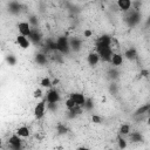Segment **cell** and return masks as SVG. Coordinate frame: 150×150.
Returning <instances> with one entry per match:
<instances>
[{
  "label": "cell",
  "mask_w": 150,
  "mask_h": 150,
  "mask_svg": "<svg viewBox=\"0 0 150 150\" xmlns=\"http://www.w3.org/2000/svg\"><path fill=\"white\" fill-rule=\"evenodd\" d=\"M119 133L121 135H129L130 134V125L129 124H122L120 127V131Z\"/></svg>",
  "instance_id": "24"
},
{
  "label": "cell",
  "mask_w": 150,
  "mask_h": 150,
  "mask_svg": "<svg viewBox=\"0 0 150 150\" xmlns=\"http://www.w3.org/2000/svg\"><path fill=\"white\" fill-rule=\"evenodd\" d=\"M109 90L115 94V93H116V83H110V86H109Z\"/></svg>",
  "instance_id": "35"
},
{
  "label": "cell",
  "mask_w": 150,
  "mask_h": 150,
  "mask_svg": "<svg viewBox=\"0 0 150 150\" xmlns=\"http://www.w3.org/2000/svg\"><path fill=\"white\" fill-rule=\"evenodd\" d=\"M56 131H58L59 135H66L68 133V128L66 124H62V123H59L56 125Z\"/></svg>",
  "instance_id": "22"
},
{
  "label": "cell",
  "mask_w": 150,
  "mask_h": 150,
  "mask_svg": "<svg viewBox=\"0 0 150 150\" xmlns=\"http://www.w3.org/2000/svg\"><path fill=\"white\" fill-rule=\"evenodd\" d=\"M117 6L121 11L123 12H128L130 10V7L133 6V3L130 1V0H119L117 1Z\"/></svg>",
  "instance_id": "13"
},
{
  "label": "cell",
  "mask_w": 150,
  "mask_h": 150,
  "mask_svg": "<svg viewBox=\"0 0 150 150\" xmlns=\"http://www.w3.org/2000/svg\"><path fill=\"white\" fill-rule=\"evenodd\" d=\"M40 85H41V87H44V88H52V86H53V83H52V81H50L49 78H44V79L41 80Z\"/></svg>",
  "instance_id": "25"
},
{
  "label": "cell",
  "mask_w": 150,
  "mask_h": 150,
  "mask_svg": "<svg viewBox=\"0 0 150 150\" xmlns=\"http://www.w3.org/2000/svg\"><path fill=\"white\" fill-rule=\"evenodd\" d=\"M8 7H10V12L13 13V14H18V13H20V11H21V5L19 3H16V1L10 3Z\"/></svg>",
  "instance_id": "20"
},
{
  "label": "cell",
  "mask_w": 150,
  "mask_h": 150,
  "mask_svg": "<svg viewBox=\"0 0 150 150\" xmlns=\"http://www.w3.org/2000/svg\"><path fill=\"white\" fill-rule=\"evenodd\" d=\"M6 61H7V63H8L10 66H15V63H16V59H15V56H14V55H12V54H10V55H7V56H6Z\"/></svg>",
  "instance_id": "27"
},
{
  "label": "cell",
  "mask_w": 150,
  "mask_h": 150,
  "mask_svg": "<svg viewBox=\"0 0 150 150\" xmlns=\"http://www.w3.org/2000/svg\"><path fill=\"white\" fill-rule=\"evenodd\" d=\"M46 99L41 100L39 103H38L34 108V116L36 120H41L45 116V111H46Z\"/></svg>",
  "instance_id": "4"
},
{
  "label": "cell",
  "mask_w": 150,
  "mask_h": 150,
  "mask_svg": "<svg viewBox=\"0 0 150 150\" xmlns=\"http://www.w3.org/2000/svg\"><path fill=\"white\" fill-rule=\"evenodd\" d=\"M78 150H89V149L86 147H80V148H78Z\"/></svg>",
  "instance_id": "39"
},
{
  "label": "cell",
  "mask_w": 150,
  "mask_h": 150,
  "mask_svg": "<svg viewBox=\"0 0 150 150\" xmlns=\"http://www.w3.org/2000/svg\"><path fill=\"white\" fill-rule=\"evenodd\" d=\"M147 123H148V125H149V127H150V116H149V117H148V120H147Z\"/></svg>",
  "instance_id": "40"
},
{
  "label": "cell",
  "mask_w": 150,
  "mask_h": 150,
  "mask_svg": "<svg viewBox=\"0 0 150 150\" xmlns=\"http://www.w3.org/2000/svg\"><path fill=\"white\" fill-rule=\"evenodd\" d=\"M60 81H59V79H55V80H53L52 81V83H53V86H56V85H58Z\"/></svg>",
  "instance_id": "38"
},
{
  "label": "cell",
  "mask_w": 150,
  "mask_h": 150,
  "mask_svg": "<svg viewBox=\"0 0 150 150\" xmlns=\"http://www.w3.org/2000/svg\"><path fill=\"white\" fill-rule=\"evenodd\" d=\"M110 63L114 65V66H121V65L123 63V56H122L121 54L114 53V54H112V58H111Z\"/></svg>",
  "instance_id": "18"
},
{
  "label": "cell",
  "mask_w": 150,
  "mask_h": 150,
  "mask_svg": "<svg viewBox=\"0 0 150 150\" xmlns=\"http://www.w3.org/2000/svg\"><path fill=\"white\" fill-rule=\"evenodd\" d=\"M111 44V38L108 34H103L102 36L99 38V40L96 42V46H106V47H110Z\"/></svg>",
  "instance_id": "11"
},
{
  "label": "cell",
  "mask_w": 150,
  "mask_h": 150,
  "mask_svg": "<svg viewBox=\"0 0 150 150\" xmlns=\"http://www.w3.org/2000/svg\"><path fill=\"white\" fill-rule=\"evenodd\" d=\"M100 60H101V58H100V55L96 52L89 53L88 56H87V61H88L89 66H91V67H95L100 62Z\"/></svg>",
  "instance_id": "9"
},
{
  "label": "cell",
  "mask_w": 150,
  "mask_h": 150,
  "mask_svg": "<svg viewBox=\"0 0 150 150\" xmlns=\"http://www.w3.org/2000/svg\"><path fill=\"white\" fill-rule=\"evenodd\" d=\"M96 53L100 55V58L103 61L110 62L111 58H112V50L110 47H106V46H96Z\"/></svg>",
  "instance_id": "2"
},
{
  "label": "cell",
  "mask_w": 150,
  "mask_h": 150,
  "mask_svg": "<svg viewBox=\"0 0 150 150\" xmlns=\"http://www.w3.org/2000/svg\"><path fill=\"white\" fill-rule=\"evenodd\" d=\"M150 109V103H148V104H144V106H142V107H140L135 112H134V116L136 117V116H141V115H143V114H147L148 112V110Z\"/></svg>",
  "instance_id": "21"
},
{
  "label": "cell",
  "mask_w": 150,
  "mask_h": 150,
  "mask_svg": "<svg viewBox=\"0 0 150 150\" xmlns=\"http://www.w3.org/2000/svg\"><path fill=\"white\" fill-rule=\"evenodd\" d=\"M69 46H70V50L79 52L81 49L82 41H81V39H79V38H72V39H69Z\"/></svg>",
  "instance_id": "10"
},
{
  "label": "cell",
  "mask_w": 150,
  "mask_h": 150,
  "mask_svg": "<svg viewBox=\"0 0 150 150\" xmlns=\"http://www.w3.org/2000/svg\"><path fill=\"white\" fill-rule=\"evenodd\" d=\"M8 143L12 148V150H21V140L16 134L15 135H12L8 140Z\"/></svg>",
  "instance_id": "7"
},
{
  "label": "cell",
  "mask_w": 150,
  "mask_h": 150,
  "mask_svg": "<svg viewBox=\"0 0 150 150\" xmlns=\"http://www.w3.org/2000/svg\"><path fill=\"white\" fill-rule=\"evenodd\" d=\"M28 22H29V25H33V26L35 27L39 21H38V19H36V16H35V15H31V16H29V20H28Z\"/></svg>",
  "instance_id": "33"
},
{
  "label": "cell",
  "mask_w": 150,
  "mask_h": 150,
  "mask_svg": "<svg viewBox=\"0 0 150 150\" xmlns=\"http://www.w3.org/2000/svg\"><path fill=\"white\" fill-rule=\"evenodd\" d=\"M85 110H91L93 108H94V103H93V101H91V99H86V102H85V104H83V107H82Z\"/></svg>",
  "instance_id": "26"
},
{
  "label": "cell",
  "mask_w": 150,
  "mask_h": 150,
  "mask_svg": "<svg viewBox=\"0 0 150 150\" xmlns=\"http://www.w3.org/2000/svg\"><path fill=\"white\" fill-rule=\"evenodd\" d=\"M124 58L129 61H134L137 59V52L135 48H129L124 52Z\"/></svg>",
  "instance_id": "14"
},
{
  "label": "cell",
  "mask_w": 150,
  "mask_h": 150,
  "mask_svg": "<svg viewBox=\"0 0 150 150\" xmlns=\"http://www.w3.org/2000/svg\"><path fill=\"white\" fill-rule=\"evenodd\" d=\"M28 39L32 41V42H34V44H39L40 42V40H41V34H40V32L38 31V29H32V33H31V35L28 36Z\"/></svg>",
  "instance_id": "16"
},
{
  "label": "cell",
  "mask_w": 150,
  "mask_h": 150,
  "mask_svg": "<svg viewBox=\"0 0 150 150\" xmlns=\"http://www.w3.org/2000/svg\"><path fill=\"white\" fill-rule=\"evenodd\" d=\"M140 21H141V13L138 11H133L131 13H129V15L125 16V22L130 27L136 26Z\"/></svg>",
  "instance_id": "3"
},
{
  "label": "cell",
  "mask_w": 150,
  "mask_h": 150,
  "mask_svg": "<svg viewBox=\"0 0 150 150\" xmlns=\"http://www.w3.org/2000/svg\"><path fill=\"white\" fill-rule=\"evenodd\" d=\"M60 94L56 89H50L47 91V95H46V100L48 103H58L60 101Z\"/></svg>",
  "instance_id": "5"
},
{
  "label": "cell",
  "mask_w": 150,
  "mask_h": 150,
  "mask_svg": "<svg viewBox=\"0 0 150 150\" xmlns=\"http://www.w3.org/2000/svg\"><path fill=\"white\" fill-rule=\"evenodd\" d=\"M34 60H35V62H36L38 65L44 66V65L47 63V56H46V54H44V53H38V54L35 55Z\"/></svg>",
  "instance_id": "19"
},
{
  "label": "cell",
  "mask_w": 150,
  "mask_h": 150,
  "mask_svg": "<svg viewBox=\"0 0 150 150\" xmlns=\"http://www.w3.org/2000/svg\"><path fill=\"white\" fill-rule=\"evenodd\" d=\"M18 29H19L20 35H24L26 38H28L31 35V33H32V28H31L29 22H20V24H18Z\"/></svg>",
  "instance_id": "6"
},
{
  "label": "cell",
  "mask_w": 150,
  "mask_h": 150,
  "mask_svg": "<svg viewBox=\"0 0 150 150\" xmlns=\"http://www.w3.org/2000/svg\"><path fill=\"white\" fill-rule=\"evenodd\" d=\"M66 107H67L68 110H70V109H73V108L76 107V104H75V102L69 97L68 100H66Z\"/></svg>",
  "instance_id": "29"
},
{
  "label": "cell",
  "mask_w": 150,
  "mask_h": 150,
  "mask_svg": "<svg viewBox=\"0 0 150 150\" xmlns=\"http://www.w3.org/2000/svg\"><path fill=\"white\" fill-rule=\"evenodd\" d=\"M56 47H58V52L61 54H69L70 52V46H69V39L67 36H59L56 39Z\"/></svg>",
  "instance_id": "1"
},
{
  "label": "cell",
  "mask_w": 150,
  "mask_h": 150,
  "mask_svg": "<svg viewBox=\"0 0 150 150\" xmlns=\"http://www.w3.org/2000/svg\"><path fill=\"white\" fill-rule=\"evenodd\" d=\"M149 25H150V16H149L148 20H147V26H149Z\"/></svg>",
  "instance_id": "41"
},
{
  "label": "cell",
  "mask_w": 150,
  "mask_h": 150,
  "mask_svg": "<svg viewBox=\"0 0 150 150\" xmlns=\"http://www.w3.org/2000/svg\"><path fill=\"white\" fill-rule=\"evenodd\" d=\"M47 110L56 111V110H58V103H47Z\"/></svg>",
  "instance_id": "32"
},
{
  "label": "cell",
  "mask_w": 150,
  "mask_h": 150,
  "mask_svg": "<svg viewBox=\"0 0 150 150\" xmlns=\"http://www.w3.org/2000/svg\"><path fill=\"white\" fill-rule=\"evenodd\" d=\"M91 121H93L94 123H96V124H100V123L102 122V119H101V116H99V115H93V116H91Z\"/></svg>",
  "instance_id": "34"
},
{
  "label": "cell",
  "mask_w": 150,
  "mask_h": 150,
  "mask_svg": "<svg viewBox=\"0 0 150 150\" xmlns=\"http://www.w3.org/2000/svg\"><path fill=\"white\" fill-rule=\"evenodd\" d=\"M16 135L19 136V137H24V138H26V137H28L29 135H31V133H29V129L27 128V127H25V125H22V127H19L18 129H16Z\"/></svg>",
  "instance_id": "17"
},
{
  "label": "cell",
  "mask_w": 150,
  "mask_h": 150,
  "mask_svg": "<svg viewBox=\"0 0 150 150\" xmlns=\"http://www.w3.org/2000/svg\"><path fill=\"white\" fill-rule=\"evenodd\" d=\"M129 138L133 143H140L143 141V135L140 133V131H131L129 134Z\"/></svg>",
  "instance_id": "15"
},
{
  "label": "cell",
  "mask_w": 150,
  "mask_h": 150,
  "mask_svg": "<svg viewBox=\"0 0 150 150\" xmlns=\"http://www.w3.org/2000/svg\"><path fill=\"white\" fill-rule=\"evenodd\" d=\"M91 31H89V29H86L85 32H83V35H85V38H90L91 36Z\"/></svg>",
  "instance_id": "37"
},
{
  "label": "cell",
  "mask_w": 150,
  "mask_h": 150,
  "mask_svg": "<svg viewBox=\"0 0 150 150\" xmlns=\"http://www.w3.org/2000/svg\"><path fill=\"white\" fill-rule=\"evenodd\" d=\"M16 42H18L19 46H20L21 48H24V49H27L31 46L29 39H27V38L24 36V35H18L16 36Z\"/></svg>",
  "instance_id": "12"
},
{
  "label": "cell",
  "mask_w": 150,
  "mask_h": 150,
  "mask_svg": "<svg viewBox=\"0 0 150 150\" xmlns=\"http://www.w3.org/2000/svg\"><path fill=\"white\" fill-rule=\"evenodd\" d=\"M33 96H34L35 99H41V97L44 96V93H42L41 89H35L34 93H33Z\"/></svg>",
  "instance_id": "31"
},
{
  "label": "cell",
  "mask_w": 150,
  "mask_h": 150,
  "mask_svg": "<svg viewBox=\"0 0 150 150\" xmlns=\"http://www.w3.org/2000/svg\"><path fill=\"white\" fill-rule=\"evenodd\" d=\"M46 48L47 50H58V47H56V41L53 40H47L46 41Z\"/></svg>",
  "instance_id": "23"
},
{
  "label": "cell",
  "mask_w": 150,
  "mask_h": 150,
  "mask_svg": "<svg viewBox=\"0 0 150 150\" xmlns=\"http://www.w3.org/2000/svg\"><path fill=\"white\" fill-rule=\"evenodd\" d=\"M140 75H141V76H143V78H147L148 75H149V70H147V69H143V70H141Z\"/></svg>",
  "instance_id": "36"
},
{
  "label": "cell",
  "mask_w": 150,
  "mask_h": 150,
  "mask_svg": "<svg viewBox=\"0 0 150 150\" xmlns=\"http://www.w3.org/2000/svg\"><path fill=\"white\" fill-rule=\"evenodd\" d=\"M70 99L75 102V104L79 106V107H83V104L86 102V97L81 93H72L70 94Z\"/></svg>",
  "instance_id": "8"
},
{
  "label": "cell",
  "mask_w": 150,
  "mask_h": 150,
  "mask_svg": "<svg viewBox=\"0 0 150 150\" xmlns=\"http://www.w3.org/2000/svg\"><path fill=\"white\" fill-rule=\"evenodd\" d=\"M117 145H119V148H120L121 150H124V149L127 148V141H125L124 138H122V137H120V136H119V140H117Z\"/></svg>",
  "instance_id": "28"
},
{
  "label": "cell",
  "mask_w": 150,
  "mask_h": 150,
  "mask_svg": "<svg viewBox=\"0 0 150 150\" xmlns=\"http://www.w3.org/2000/svg\"><path fill=\"white\" fill-rule=\"evenodd\" d=\"M108 75H109V78L110 79H116L117 76H119V72L116 70V69H109V72H108Z\"/></svg>",
  "instance_id": "30"
}]
</instances>
